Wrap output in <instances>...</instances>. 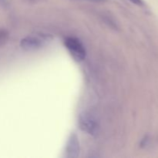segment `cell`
<instances>
[{
    "instance_id": "cell-1",
    "label": "cell",
    "mask_w": 158,
    "mask_h": 158,
    "mask_svg": "<svg viewBox=\"0 0 158 158\" xmlns=\"http://www.w3.org/2000/svg\"><path fill=\"white\" fill-rule=\"evenodd\" d=\"M64 45L76 61L81 62L85 60L86 49L79 39L73 36L66 37L64 40Z\"/></svg>"
},
{
    "instance_id": "cell-2",
    "label": "cell",
    "mask_w": 158,
    "mask_h": 158,
    "mask_svg": "<svg viewBox=\"0 0 158 158\" xmlns=\"http://www.w3.org/2000/svg\"><path fill=\"white\" fill-rule=\"evenodd\" d=\"M78 125L80 130L90 135H96L99 131V123L97 119L89 113H83L78 119Z\"/></svg>"
},
{
    "instance_id": "cell-3",
    "label": "cell",
    "mask_w": 158,
    "mask_h": 158,
    "mask_svg": "<svg viewBox=\"0 0 158 158\" xmlns=\"http://www.w3.org/2000/svg\"><path fill=\"white\" fill-rule=\"evenodd\" d=\"M80 141L75 133H71L66 142L65 148V157L67 158H77L80 154Z\"/></svg>"
},
{
    "instance_id": "cell-4",
    "label": "cell",
    "mask_w": 158,
    "mask_h": 158,
    "mask_svg": "<svg viewBox=\"0 0 158 158\" xmlns=\"http://www.w3.org/2000/svg\"><path fill=\"white\" fill-rule=\"evenodd\" d=\"M44 44V40L34 35H29L20 41L22 49L26 51H33L40 49Z\"/></svg>"
},
{
    "instance_id": "cell-5",
    "label": "cell",
    "mask_w": 158,
    "mask_h": 158,
    "mask_svg": "<svg viewBox=\"0 0 158 158\" xmlns=\"http://www.w3.org/2000/svg\"><path fill=\"white\" fill-rule=\"evenodd\" d=\"M129 1H131V2L134 3V4L137 5V6H143V2L142 0H129Z\"/></svg>"
}]
</instances>
